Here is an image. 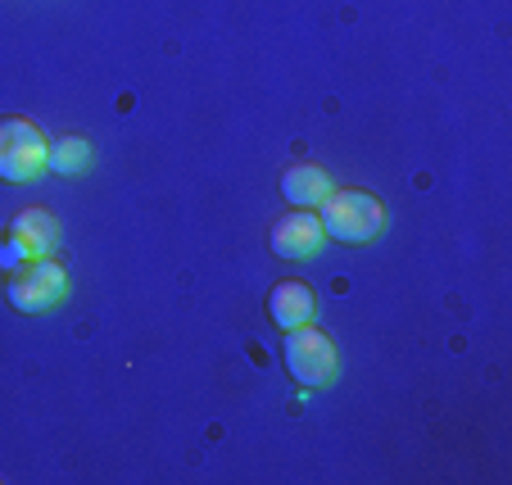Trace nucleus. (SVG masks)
<instances>
[{"instance_id":"1","label":"nucleus","mask_w":512,"mask_h":485,"mask_svg":"<svg viewBox=\"0 0 512 485\" xmlns=\"http://www.w3.org/2000/svg\"><path fill=\"white\" fill-rule=\"evenodd\" d=\"M318 209H322L318 214L322 232L340 245H368V241H377L381 227H386V209H381V200L368 191H331Z\"/></svg>"},{"instance_id":"2","label":"nucleus","mask_w":512,"mask_h":485,"mask_svg":"<svg viewBox=\"0 0 512 485\" xmlns=\"http://www.w3.org/2000/svg\"><path fill=\"white\" fill-rule=\"evenodd\" d=\"M281 359H286L290 381H295V386H309V390L331 386V381H336V372H340L336 340H331L327 331L309 327V322H304V327H295V331H286Z\"/></svg>"},{"instance_id":"3","label":"nucleus","mask_w":512,"mask_h":485,"mask_svg":"<svg viewBox=\"0 0 512 485\" xmlns=\"http://www.w3.org/2000/svg\"><path fill=\"white\" fill-rule=\"evenodd\" d=\"M50 141L28 118H0V182L28 186L46 173Z\"/></svg>"},{"instance_id":"4","label":"nucleus","mask_w":512,"mask_h":485,"mask_svg":"<svg viewBox=\"0 0 512 485\" xmlns=\"http://www.w3.org/2000/svg\"><path fill=\"white\" fill-rule=\"evenodd\" d=\"M68 295V277L55 259H28L5 277V300L19 313H50Z\"/></svg>"},{"instance_id":"5","label":"nucleus","mask_w":512,"mask_h":485,"mask_svg":"<svg viewBox=\"0 0 512 485\" xmlns=\"http://www.w3.org/2000/svg\"><path fill=\"white\" fill-rule=\"evenodd\" d=\"M322 241H327V232H322L318 214H309V209H290L286 218L272 223V236H268L277 259H313L322 250Z\"/></svg>"},{"instance_id":"6","label":"nucleus","mask_w":512,"mask_h":485,"mask_svg":"<svg viewBox=\"0 0 512 485\" xmlns=\"http://www.w3.org/2000/svg\"><path fill=\"white\" fill-rule=\"evenodd\" d=\"M313 313H318V300H313L309 282H277L268 291V318H272V327L295 331V327H304V322H313Z\"/></svg>"},{"instance_id":"7","label":"nucleus","mask_w":512,"mask_h":485,"mask_svg":"<svg viewBox=\"0 0 512 485\" xmlns=\"http://www.w3.org/2000/svg\"><path fill=\"white\" fill-rule=\"evenodd\" d=\"M281 200L290 204V209H318L322 200H327L336 186H331V173L318 164H295L281 173Z\"/></svg>"},{"instance_id":"8","label":"nucleus","mask_w":512,"mask_h":485,"mask_svg":"<svg viewBox=\"0 0 512 485\" xmlns=\"http://www.w3.org/2000/svg\"><path fill=\"white\" fill-rule=\"evenodd\" d=\"M10 236H19L32 259H50V254L59 250V227H55V218H50V209H23L10 223Z\"/></svg>"},{"instance_id":"9","label":"nucleus","mask_w":512,"mask_h":485,"mask_svg":"<svg viewBox=\"0 0 512 485\" xmlns=\"http://www.w3.org/2000/svg\"><path fill=\"white\" fill-rule=\"evenodd\" d=\"M50 173H64V177H78L91 168V146L82 141V136H59V141H50V159H46Z\"/></svg>"},{"instance_id":"10","label":"nucleus","mask_w":512,"mask_h":485,"mask_svg":"<svg viewBox=\"0 0 512 485\" xmlns=\"http://www.w3.org/2000/svg\"><path fill=\"white\" fill-rule=\"evenodd\" d=\"M28 259H32V254L23 250V241H19V236H10V232L0 236V272H5V277H10V272H19Z\"/></svg>"}]
</instances>
